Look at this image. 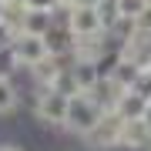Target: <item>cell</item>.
<instances>
[{
	"instance_id": "6da1fadb",
	"label": "cell",
	"mask_w": 151,
	"mask_h": 151,
	"mask_svg": "<svg viewBox=\"0 0 151 151\" xmlns=\"http://www.w3.org/2000/svg\"><path fill=\"white\" fill-rule=\"evenodd\" d=\"M67 97H70V94L57 91V87H40L37 97H34V118H37L44 128H60V131H64Z\"/></svg>"
},
{
	"instance_id": "7a4b0ae2",
	"label": "cell",
	"mask_w": 151,
	"mask_h": 151,
	"mask_svg": "<svg viewBox=\"0 0 151 151\" xmlns=\"http://www.w3.org/2000/svg\"><path fill=\"white\" fill-rule=\"evenodd\" d=\"M97 118H101V108L91 101V94L77 91V94L67 97V121H64V131H70V134H77V138H84L87 131L94 128Z\"/></svg>"
},
{
	"instance_id": "3957f363",
	"label": "cell",
	"mask_w": 151,
	"mask_h": 151,
	"mask_svg": "<svg viewBox=\"0 0 151 151\" xmlns=\"http://www.w3.org/2000/svg\"><path fill=\"white\" fill-rule=\"evenodd\" d=\"M121 124H124V118L118 111H101V118L94 121V128L84 134V141L91 145V151H118V145H121Z\"/></svg>"
},
{
	"instance_id": "277c9868",
	"label": "cell",
	"mask_w": 151,
	"mask_h": 151,
	"mask_svg": "<svg viewBox=\"0 0 151 151\" xmlns=\"http://www.w3.org/2000/svg\"><path fill=\"white\" fill-rule=\"evenodd\" d=\"M10 57L17 67L30 70L34 64H40L44 57H50L47 44H44L40 34H14V44H10Z\"/></svg>"
},
{
	"instance_id": "5b68a950",
	"label": "cell",
	"mask_w": 151,
	"mask_h": 151,
	"mask_svg": "<svg viewBox=\"0 0 151 151\" xmlns=\"http://www.w3.org/2000/svg\"><path fill=\"white\" fill-rule=\"evenodd\" d=\"M67 30L74 34V40L104 34L101 17H97V4H77V7H70V14H67Z\"/></svg>"
},
{
	"instance_id": "8992f818",
	"label": "cell",
	"mask_w": 151,
	"mask_h": 151,
	"mask_svg": "<svg viewBox=\"0 0 151 151\" xmlns=\"http://www.w3.org/2000/svg\"><path fill=\"white\" fill-rule=\"evenodd\" d=\"M67 70V57H44L40 64H34L27 74H30V81H34V87H57V81H60V74Z\"/></svg>"
},
{
	"instance_id": "52a82bcc",
	"label": "cell",
	"mask_w": 151,
	"mask_h": 151,
	"mask_svg": "<svg viewBox=\"0 0 151 151\" xmlns=\"http://www.w3.org/2000/svg\"><path fill=\"white\" fill-rule=\"evenodd\" d=\"M151 148V128L141 118H131L121 124V145L118 151H148Z\"/></svg>"
},
{
	"instance_id": "ba28073f",
	"label": "cell",
	"mask_w": 151,
	"mask_h": 151,
	"mask_svg": "<svg viewBox=\"0 0 151 151\" xmlns=\"http://www.w3.org/2000/svg\"><path fill=\"white\" fill-rule=\"evenodd\" d=\"M67 77H70V87L77 91H91L97 84V77H101V70H97V60H81V57H70L67 60Z\"/></svg>"
},
{
	"instance_id": "9c48e42d",
	"label": "cell",
	"mask_w": 151,
	"mask_h": 151,
	"mask_svg": "<svg viewBox=\"0 0 151 151\" xmlns=\"http://www.w3.org/2000/svg\"><path fill=\"white\" fill-rule=\"evenodd\" d=\"M50 24H54V17H50V10H37V7H24L20 14V24H17V34H47Z\"/></svg>"
},
{
	"instance_id": "30bf717a",
	"label": "cell",
	"mask_w": 151,
	"mask_h": 151,
	"mask_svg": "<svg viewBox=\"0 0 151 151\" xmlns=\"http://www.w3.org/2000/svg\"><path fill=\"white\" fill-rule=\"evenodd\" d=\"M141 67H145V64H138V60H131V57L118 54V57H114V64H111V70H108V77H111L118 87H124V91H128V87L138 81Z\"/></svg>"
},
{
	"instance_id": "8fae6325",
	"label": "cell",
	"mask_w": 151,
	"mask_h": 151,
	"mask_svg": "<svg viewBox=\"0 0 151 151\" xmlns=\"http://www.w3.org/2000/svg\"><path fill=\"white\" fill-rule=\"evenodd\" d=\"M44 44H47V50L54 57H67L70 47H74V34H70L64 24H50V30L44 34Z\"/></svg>"
},
{
	"instance_id": "7c38bea8",
	"label": "cell",
	"mask_w": 151,
	"mask_h": 151,
	"mask_svg": "<svg viewBox=\"0 0 151 151\" xmlns=\"http://www.w3.org/2000/svg\"><path fill=\"white\" fill-rule=\"evenodd\" d=\"M145 108H148V97H141L138 91H121V97H118V104H114V111L121 114L124 121H131V118H141L145 114Z\"/></svg>"
},
{
	"instance_id": "4fadbf2b",
	"label": "cell",
	"mask_w": 151,
	"mask_h": 151,
	"mask_svg": "<svg viewBox=\"0 0 151 151\" xmlns=\"http://www.w3.org/2000/svg\"><path fill=\"white\" fill-rule=\"evenodd\" d=\"M17 108H20V87L10 77H0V118L14 114Z\"/></svg>"
},
{
	"instance_id": "5bb4252c",
	"label": "cell",
	"mask_w": 151,
	"mask_h": 151,
	"mask_svg": "<svg viewBox=\"0 0 151 151\" xmlns=\"http://www.w3.org/2000/svg\"><path fill=\"white\" fill-rule=\"evenodd\" d=\"M148 0H118V14L121 17H138L141 10H145Z\"/></svg>"
},
{
	"instance_id": "9a60e30c",
	"label": "cell",
	"mask_w": 151,
	"mask_h": 151,
	"mask_svg": "<svg viewBox=\"0 0 151 151\" xmlns=\"http://www.w3.org/2000/svg\"><path fill=\"white\" fill-rule=\"evenodd\" d=\"M134 27H138V34H148L151 37V4H145V10L134 17Z\"/></svg>"
},
{
	"instance_id": "2e32d148",
	"label": "cell",
	"mask_w": 151,
	"mask_h": 151,
	"mask_svg": "<svg viewBox=\"0 0 151 151\" xmlns=\"http://www.w3.org/2000/svg\"><path fill=\"white\" fill-rule=\"evenodd\" d=\"M14 27H10V24H4V20H0V50H7V47H10V44H14Z\"/></svg>"
},
{
	"instance_id": "e0dca14e",
	"label": "cell",
	"mask_w": 151,
	"mask_h": 151,
	"mask_svg": "<svg viewBox=\"0 0 151 151\" xmlns=\"http://www.w3.org/2000/svg\"><path fill=\"white\" fill-rule=\"evenodd\" d=\"M60 0H24V7H37V10H54Z\"/></svg>"
},
{
	"instance_id": "ac0fdd59",
	"label": "cell",
	"mask_w": 151,
	"mask_h": 151,
	"mask_svg": "<svg viewBox=\"0 0 151 151\" xmlns=\"http://www.w3.org/2000/svg\"><path fill=\"white\" fill-rule=\"evenodd\" d=\"M0 151H24V148L14 145V141H4V145H0Z\"/></svg>"
},
{
	"instance_id": "d6986e66",
	"label": "cell",
	"mask_w": 151,
	"mask_h": 151,
	"mask_svg": "<svg viewBox=\"0 0 151 151\" xmlns=\"http://www.w3.org/2000/svg\"><path fill=\"white\" fill-rule=\"evenodd\" d=\"M4 10H7V0H0V20H4Z\"/></svg>"
},
{
	"instance_id": "ffe728a7",
	"label": "cell",
	"mask_w": 151,
	"mask_h": 151,
	"mask_svg": "<svg viewBox=\"0 0 151 151\" xmlns=\"http://www.w3.org/2000/svg\"><path fill=\"white\" fill-rule=\"evenodd\" d=\"M97 4H118V0H97Z\"/></svg>"
},
{
	"instance_id": "44dd1931",
	"label": "cell",
	"mask_w": 151,
	"mask_h": 151,
	"mask_svg": "<svg viewBox=\"0 0 151 151\" xmlns=\"http://www.w3.org/2000/svg\"><path fill=\"white\" fill-rule=\"evenodd\" d=\"M148 4H151V0H148Z\"/></svg>"
},
{
	"instance_id": "7402d4cb",
	"label": "cell",
	"mask_w": 151,
	"mask_h": 151,
	"mask_svg": "<svg viewBox=\"0 0 151 151\" xmlns=\"http://www.w3.org/2000/svg\"><path fill=\"white\" fill-rule=\"evenodd\" d=\"M148 151H151V148H148Z\"/></svg>"
}]
</instances>
